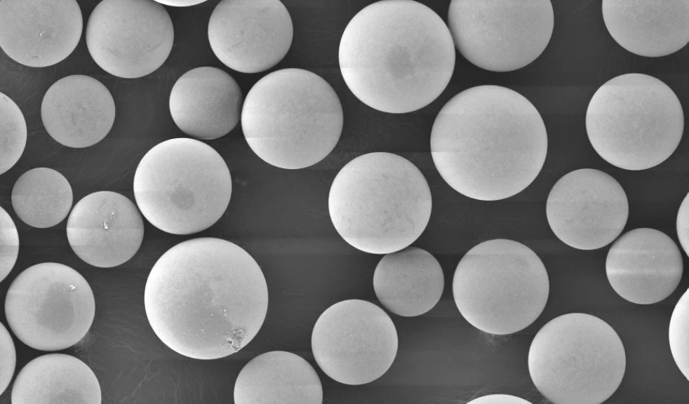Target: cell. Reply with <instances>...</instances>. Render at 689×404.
<instances>
[{
  "label": "cell",
  "mask_w": 689,
  "mask_h": 404,
  "mask_svg": "<svg viewBox=\"0 0 689 404\" xmlns=\"http://www.w3.org/2000/svg\"><path fill=\"white\" fill-rule=\"evenodd\" d=\"M268 288L255 259L225 239L187 240L166 251L145 287L148 322L176 353L215 360L237 353L260 331Z\"/></svg>",
  "instance_id": "6da1fadb"
},
{
  "label": "cell",
  "mask_w": 689,
  "mask_h": 404,
  "mask_svg": "<svg viewBox=\"0 0 689 404\" xmlns=\"http://www.w3.org/2000/svg\"><path fill=\"white\" fill-rule=\"evenodd\" d=\"M547 129L536 107L497 85L474 86L450 99L437 114L430 149L443 180L464 196L495 201L516 195L546 160Z\"/></svg>",
  "instance_id": "7a4b0ae2"
},
{
  "label": "cell",
  "mask_w": 689,
  "mask_h": 404,
  "mask_svg": "<svg viewBox=\"0 0 689 404\" xmlns=\"http://www.w3.org/2000/svg\"><path fill=\"white\" fill-rule=\"evenodd\" d=\"M339 66L350 91L367 106L404 114L424 108L453 76L455 47L443 19L412 0L369 4L341 36Z\"/></svg>",
  "instance_id": "3957f363"
},
{
  "label": "cell",
  "mask_w": 689,
  "mask_h": 404,
  "mask_svg": "<svg viewBox=\"0 0 689 404\" xmlns=\"http://www.w3.org/2000/svg\"><path fill=\"white\" fill-rule=\"evenodd\" d=\"M328 208L342 239L364 252L386 255L410 246L429 221L432 198L421 171L399 155L359 156L335 177Z\"/></svg>",
  "instance_id": "277c9868"
},
{
  "label": "cell",
  "mask_w": 689,
  "mask_h": 404,
  "mask_svg": "<svg viewBox=\"0 0 689 404\" xmlns=\"http://www.w3.org/2000/svg\"><path fill=\"white\" fill-rule=\"evenodd\" d=\"M343 111L333 88L300 68L274 71L259 79L243 104L241 123L253 152L283 169H302L333 150L343 127Z\"/></svg>",
  "instance_id": "5b68a950"
},
{
  "label": "cell",
  "mask_w": 689,
  "mask_h": 404,
  "mask_svg": "<svg viewBox=\"0 0 689 404\" xmlns=\"http://www.w3.org/2000/svg\"><path fill=\"white\" fill-rule=\"evenodd\" d=\"M589 140L608 163L641 170L666 161L678 147L684 130L681 104L662 81L627 73L601 85L586 112Z\"/></svg>",
  "instance_id": "8992f818"
},
{
  "label": "cell",
  "mask_w": 689,
  "mask_h": 404,
  "mask_svg": "<svg viewBox=\"0 0 689 404\" xmlns=\"http://www.w3.org/2000/svg\"><path fill=\"white\" fill-rule=\"evenodd\" d=\"M232 182L220 154L200 140L177 137L151 148L133 178L145 219L163 231L187 235L213 226L230 201Z\"/></svg>",
  "instance_id": "52a82bcc"
},
{
  "label": "cell",
  "mask_w": 689,
  "mask_h": 404,
  "mask_svg": "<svg viewBox=\"0 0 689 404\" xmlns=\"http://www.w3.org/2000/svg\"><path fill=\"white\" fill-rule=\"evenodd\" d=\"M452 289L455 305L469 323L486 333L505 335L521 331L540 316L549 280L542 261L529 247L496 238L464 254Z\"/></svg>",
  "instance_id": "ba28073f"
},
{
  "label": "cell",
  "mask_w": 689,
  "mask_h": 404,
  "mask_svg": "<svg viewBox=\"0 0 689 404\" xmlns=\"http://www.w3.org/2000/svg\"><path fill=\"white\" fill-rule=\"evenodd\" d=\"M530 378L554 404H600L620 386L626 369L623 343L605 321L585 313L544 325L528 351Z\"/></svg>",
  "instance_id": "9c48e42d"
},
{
  "label": "cell",
  "mask_w": 689,
  "mask_h": 404,
  "mask_svg": "<svg viewBox=\"0 0 689 404\" xmlns=\"http://www.w3.org/2000/svg\"><path fill=\"white\" fill-rule=\"evenodd\" d=\"M7 323L27 346L40 351L63 350L79 342L95 313L93 290L74 269L43 262L20 273L8 289Z\"/></svg>",
  "instance_id": "30bf717a"
},
{
  "label": "cell",
  "mask_w": 689,
  "mask_h": 404,
  "mask_svg": "<svg viewBox=\"0 0 689 404\" xmlns=\"http://www.w3.org/2000/svg\"><path fill=\"white\" fill-rule=\"evenodd\" d=\"M448 22L455 47L466 60L488 71L507 72L543 53L554 15L549 0H453Z\"/></svg>",
  "instance_id": "8fae6325"
},
{
  "label": "cell",
  "mask_w": 689,
  "mask_h": 404,
  "mask_svg": "<svg viewBox=\"0 0 689 404\" xmlns=\"http://www.w3.org/2000/svg\"><path fill=\"white\" fill-rule=\"evenodd\" d=\"M395 325L377 305L349 299L327 308L316 320L311 336L313 356L332 379L361 385L381 377L398 351Z\"/></svg>",
  "instance_id": "7c38bea8"
},
{
  "label": "cell",
  "mask_w": 689,
  "mask_h": 404,
  "mask_svg": "<svg viewBox=\"0 0 689 404\" xmlns=\"http://www.w3.org/2000/svg\"><path fill=\"white\" fill-rule=\"evenodd\" d=\"M88 52L106 72L137 79L159 69L173 48L174 29L164 6L152 0H103L91 13Z\"/></svg>",
  "instance_id": "4fadbf2b"
},
{
  "label": "cell",
  "mask_w": 689,
  "mask_h": 404,
  "mask_svg": "<svg viewBox=\"0 0 689 404\" xmlns=\"http://www.w3.org/2000/svg\"><path fill=\"white\" fill-rule=\"evenodd\" d=\"M549 225L570 247L591 250L606 246L623 231L629 203L621 184L609 174L580 168L562 176L546 203Z\"/></svg>",
  "instance_id": "5bb4252c"
},
{
  "label": "cell",
  "mask_w": 689,
  "mask_h": 404,
  "mask_svg": "<svg viewBox=\"0 0 689 404\" xmlns=\"http://www.w3.org/2000/svg\"><path fill=\"white\" fill-rule=\"evenodd\" d=\"M208 38L225 65L255 74L284 58L292 43L293 25L279 0H224L211 13Z\"/></svg>",
  "instance_id": "9a60e30c"
},
{
  "label": "cell",
  "mask_w": 689,
  "mask_h": 404,
  "mask_svg": "<svg viewBox=\"0 0 689 404\" xmlns=\"http://www.w3.org/2000/svg\"><path fill=\"white\" fill-rule=\"evenodd\" d=\"M83 17L75 0H1L0 46L14 61L46 67L77 46Z\"/></svg>",
  "instance_id": "2e32d148"
},
{
  "label": "cell",
  "mask_w": 689,
  "mask_h": 404,
  "mask_svg": "<svg viewBox=\"0 0 689 404\" xmlns=\"http://www.w3.org/2000/svg\"><path fill=\"white\" fill-rule=\"evenodd\" d=\"M66 232L71 248L81 260L111 268L136 254L144 237V222L139 208L126 196L99 191L76 203Z\"/></svg>",
  "instance_id": "e0dca14e"
},
{
  "label": "cell",
  "mask_w": 689,
  "mask_h": 404,
  "mask_svg": "<svg viewBox=\"0 0 689 404\" xmlns=\"http://www.w3.org/2000/svg\"><path fill=\"white\" fill-rule=\"evenodd\" d=\"M683 271L681 251L664 232L652 228L627 231L610 247L606 272L613 289L637 304L664 300L677 288Z\"/></svg>",
  "instance_id": "ac0fdd59"
},
{
  "label": "cell",
  "mask_w": 689,
  "mask_h": 404,
  "mask_svg": "<svg viewBox=\"0 0 689 404\" xmlns=\"http://www.w3.org/2000/svg\"><path fill=\"white\" fill-rule=\"evenodd\" d=\"M115 104L108 88L82 74L65 76L46 90L41 106L47 133L60 144L85 148L100 142L115 119Z\"/></svg>",
  "instance_id": "d6986e66"
},
{
  "label": "cell",
  "mask_w": 689,
  "mask_h": 404,
  "mask_svg": "<svg viewBox=\"0 0 689 404\" xmlns=\"http://www.w3.org/2000/svg\"><path fill=\"white\" fill-rule=\"evenodd\" d=\"M243 95L238 83L226 72L199 67L184 73L173 85L169 109L176 126L199 140H215L239 123Z\"/></svg>",
  "instance_id": "ffe728a7"
},
{
  "label": "cell",
  "mask_w": 689,
  "mask_h": 404,
  "mask_svg": "<svg viewBox=\"0 0 689 404\" xmlns=\"http://www.w3.org/2000/svg\"><path fill=\"white\" fill-rule=\"evenodd\" d=\"M601 8L610 36L634 54L666 56L689 42L688 0H603Z\"/></svg>",
  "instance_id": "44dd1931"
},
{
  "label": "cell",
  "mask_w": 689,
  "mask_h": 404,
  "mask_svg": "<svg viewBox=\"0 0 689 404\" xmlns=\"http://www.w3.org/2000/svg\"><path fill=\"white\" fill-rule=\"evenodd\" d=\"M373 286L380 302L401 316L413 317L433 309L444 289V274L438 260L415 246L386 254L377 263Z\"/></svg>",
  "instance_id": "7402d4cb"
},
{
  "label": "cell",
  "mask_w": 689,
  "mask_h": 404,
  "mask_svg": "<svg viewBox=\"0 0 689 404\" xmlns=\"http://www.w3.org/2000/svg\"><path fill=\"white\" fill-rule=\"evenodd\" d=\"M235 404H321L323 388L314 368L301 356L285 351L261 354L239 372Z\"/></svg>",
  "instance_id": "603a6c76"
},
{
  "label": "cell",
  "mask_w": 689,
  "mask_h": 404,
  "mask_svg": "<svg viewBox=\"0 0 689 404\" xmlns=\"http://www.w3.org/2000/svg\"><path fill=\"white\" fill-rule=\"evenodd\" d=\"M101 389L92 369L81 359L64 354L38 356L17 375L12 404H100Z\"/></svg>",
  "instance_id": "cb8c5ba5"
},
{
  "label": "cell",
  "mask_w": 689,
  "mask_h": 404,
  "mask_svg": "<svg viewBox=\"0 0 689 404\" xmlns=\"http://www.w3.org/2000/svg\"><path fill=\"white\" fill-rule=\"evenodd\" d=\"M11 202L23 222L36 228H49L67 216L72 206L73 192L69 182L60 172L49 168H35L16 180Z\"/></svg>",
  "instance_id": "d4e9b609"
},
{
  "label": "cell",
  "mask_w": 689,
  "mask_h": 404,
  "mask_svg": "<svg viewBox=\"0 0 689 404\" xmlns=\"http://www.w3.org/2000/svg\"><path fill=\"white\" fill-rule=\"evenodd\" d=\"M1 175L10 170L20 159L25 148L27 130L25 116L17 104L0 93Z\"/></svg>",
  "instance_id": "484cf974"
},
{
  "label": "cell",
  "mask_w": 689,
  "mask_h": 404,
  "mask_svg": "<svg viewBox=\"0 0 689 404\" xmlns=\"http://www.w3.org/2000/svg\"><path fill=\"white\" fill-rule=\"evenodd\" d=\"M669 342L674 360L689 379V289L683 293L672 312L669 327Z\"/></svg>",
  "instance_id": "4316f807"
},
{
  "label": "cell",
  "mask_w": 689,
  "mask_h": 404,
  "mask_svg": "<svg viewBox=\"0 0 689 404\" xmlns=\"http://www.w3.org/2000/svg\"><path fill=\"white\" fill-rule=\"evenodd\" d=\"M1 221V282L10 274L16 262L19 252V236L15 224L9 214L0 207Z\"/></svg>",
  "instance_id": "83f0119b"
},
{
  "label": "cell",
  "mask_w": 689,
  "mask_h": 404,
  "mask_svg": "<svg viewBox=\"0 0 689 404\" xmlns=\"http://www.w3.org/2000/svg\"><path fill=\"white\" fill-rule=\"evenodd\" d=\"M1 333V385L0 394L1 395L8 386L15 368L16 352L13 339L5 327L0 323Z\"/></svg>",
  "instance_id": "f1b7e54d"
},
{
  "label": "cell",
  "mask_w": 689,
  "mask_h": 404,
  "mask_svg": "<svg viewBox=\"0 0 689 404\" xmlns=\"http://www.w3.org/2000/svg\"><path fill=\"white\" fill-rule=\"evenodd\" d=\"M689 194L681 202L676 222L678 241L685 252L689 255Z\"/></svg>",
  "instance_id": "f546056e"
},
{
  "label": "cell",
  "mask_w": 689,
  "mask_h": 404,
  "mask_svg": "<svg viewBox=\"0 0 689 404\" xmlns=\"http://www.w3.org/2000/svg\"><path fill=\"white\" fill-rule=\"evenodd\" d=\"M468 404H531V402L512 395L495 393L474 398Z\"/></svg>",
  "instance_id": "4dcf8cb0"
},
{
  "label": "cell",
  "mask_w": 689,
  "mask_h": 404,
  "mask_svg": "<svg viewBox=\"0 0 689 404\" xmlns=\"http://www.w3.org/2000/svg\"><path fill=\"white\" fill-rule=\"evenodd\" d=\"M157 1L159 3H160V4H161L162 5L164 4V5H168V6H176V7H184L185 6H185H195V5H197L199 4H201L202 2H204L205 1H196V0H166V1Z\"/></svg>",
  "instance_id": "1f68e13d"
}]
</instances>
